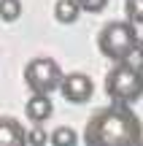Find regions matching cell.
Segmentation results:
<instances>
[{
    "instance_id": "1",
    "label": "cell",
    "mask_w": 143,
    "mask_h": 146,
    "mask_svg": "<svg viewBox=\"0 0 143 146\" xmlns=\"http://www.w3.org/2000/svg\"><path fill=\"white\" fill-rule=\"evenodd\" d=\"M86 146H140L143 125L130 106H108L89 116L84 127Z\"/></svg>"
},
{
    "instance_id": "2",
    "label": "cell",
    "mask_w": 143,
    "mask_h": 146,
    "mask_svg": "<svg viewBox=\"0 0 143 146\" xmlns=\"http://www.w3.org/2000/svg\"><path fill=\"white\" fill-rule=\"evenodd\" d=\"M105 92L113 106H130L143 98V60L130 57L127 62H119L105 76Z\"/></svg>"
},
{
    "instance_id": "3",
    "label": "cell",
    "mask_w": 143,
    "mask_h": 146,
    "mask_svg": "<svg viewBox=\"0 0 143 146\" xmlns=\"http://www.w3.org/2000/svg\"><path fill=\"white\" fill-rule=\"evenodd\" d=\"M138 30L130 25L127 19H113L97 33V49L103 57L113 60V62H127L138 49Z\"/></svg>"
},
{
    "instance_id": "4",
    "label": "cell",
    "mask_w": 143,
    "mask_h": 146,
    "mask_svg": "<svg viewBox=\"0 0 143 146\" xmlns=\"http://www.w3.org/2000/svg\"><path fill=\"white\" fill-rule=\"evenodd\" d=\"M59 81H62V70L54 62L51 57H35L27 62L24 68V84L32 89V95H43L49 98V92L59 89Z\"/></svg>"
},
{
    "instance_id": "5",
    "label": "cell",
    "mask_w": 143,
    "mask_h": 146,
    "mask_svg": "<svg viewBox=\"0 0 143 146\" xmlns=\"http://www.w3.org/2000/svg\"><path fill=\"white\" fill-rule=\"evenodd\" d=\"M59 89H62L65 100H70V103H86V100L92 98V92H95V84H92V78L86 76V73L76 70V73L62 76Z\"/></svg>"
},
{
    "instance_id": "6",
    "label": "cell",
    "mask_w": 143,
    "mask_h": 146,
    "mask_svg": "<svg viewBox=\"0 0 143 146\" xmlns=\"http://www.w3.org/2000/svg\"><path fill=\"white\" fill-rule=\"evenodd\" d=\"M24 127L11 116H0V146H27Z\"/></svg>"
},
{
    "instance_id": "7",
    "label": "cell",
    "mask_w": 143,
    "mask_h": 146,
    "mask_svg": "<svg viewBox=\"0 0 143 146\" xmlns=\"http://www.w3.org/2000/svg\"><path fill=\"white\" fill-rule=\"evenodd\" d=\"M24 114H27V119H32L41 127V122L51 116V100L43 98V95H32V98L27 100V106H24Z\"/></svg>"
},
{
    "instance_id": "8",
    "label": "cell",
    "mask_w": 143,
    "mask_h": 146,
    "mask_svg": "<svg viewBox=\"0 0 143 146\" xmlns=\"http://www.w3.org/2000/svg\"><path fill=\"white\" fill-rule=\"evenodd\" d=\"M78 5L73 3V0H57L54 3V19L59 22V25H73L76 19H78Z\"/></svg>"
},
{
    "instance_id": "9",
    "label": "cell",
    "mask_w": 143,
    "mask_h": 146,
    "mask_svg": "<svg viewBox=\"0 0 143 146\" xmlns=\"http://www.w3.org/2000/svg\"><path fill=\"white\" fill-rule=\"evenodd\" d=\"M51 146H76L78 143V135H76L73 127H57V130L49 135Z\"/></svg>"
},
{
    "instance_id": "10",
    "label": "cell",
    "mask_w": 143,
    "mask_h": 146,
    "mask_svg": "<svg viewBox=\"0 0 143 146\" xmlns=\"http://www.w3.org/2000/svg\"><path fill=\"white\" fill-rule=\"evenodd\" d=\"M22 16V3L19 0H0V19L3 22H16Z\"/></svg>"
},
{
    "instance_id": "11",
    "label": "cell",
    "mask_w": 143,
    "mask_h": 146,
    "mask_svg": "<svg viewBox=\"0 0 143 146\" xmlns=\"http://www.w3.org/2000/svg\"><path fill=\"white\" fill-rule=\"evenodd\" d=\"M124 11H127V22L130 25H143V0H127L124 3Z\"/></svg>"
},
{
    "instance_id": "12",
    "label": "cell",
    "mask_w": 143,
    "mask_h": 146,
    "mask_svg": "<svg viewBox=\"0 0 143 146\" xmlns=\"http://www.w3.org/2000/svg\"><path fill=\"white\" fill-rule=\"evenodd\" d=\"M24 141H27V146H46L49 143V135L43 133V127H32V130H27L24 133Z\"/></svg>"
},
{
    "instance_id": "13",
    "label": "cell",
    "mask_w": 143,
    "mask_h": 146,
    "mask_svg": "<svg viewBox=\"0 0 143 146\" xmlns=\"http://www.w3.org/2000/svg\"><path fill=\"white\" fill-rule=\"evenodd\" d=\"M78 5V11H89V14H97L108 5V0H73Z\"/></svg>"
},
{
    "instance_id": "14",
    "label": "cell",
    "mask_w": 143,
    "mask_h": 146,
    "mask_svg": "<svg viewBox=\"0 0 143 146\" xmlns=\"http://www.w3.org/2000/svg\"><path fill=\"white\" fill-rule=\"evenodd\" d=\"M135 54L143 60V38H138V49H135Z\"/></svg>"
},
{
    "instance_id": "15",
    "label": "cell",
    "mask_w": 143,
    "mask_h": 146,
    "mask_svg": "<svg viewBox=\"0 0 143 146\" xmlns=\"http://www.w3.org/2000/svg\"><path fill=\"white\" fill-rule=\"evenodd\" d=\"M140 146H143V143H140Z\"/></svg>"
}]
</instances>
